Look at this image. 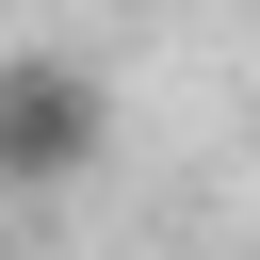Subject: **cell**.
Here are the masks:
<instances>
[{"label": "cell", "instance_id": "cell-1", "mask_svg": "<svg viewBox=\"0 0 260 260\" xmlns=\"http://www.w3.org/2000/svg\"><path fill=\"white\" fill-rule=\"evenodd\" d=\"M98 146H114V81L65 49H16L0 65V195H65Z\"/></svg>", "mask_w": 260, "mask_h": 260}]
</instances>
